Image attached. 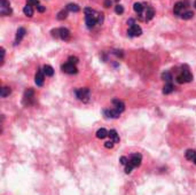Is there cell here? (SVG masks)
<instances>
[{
    "mask_svg": "<svg viewBox=\"0 0 196 195\" xmlns=\"http://www.w3.org/2000/svg\"><path fill=\"white\" fill-rule=\"evenodd\" d=\"M194 6H195V8H196V0H195V2H194Z\"/></svg>",
    "mask_w": 196,
    "mask_h": 195,
    "instance_id": "cell-38",
    "label": "cell"
},
{
    "mask_svg": "<svg viewBox=\"0 0 196 195\" xmlns=\"http://www.w3.org/2000/svg\"><path fill=\"white\" fill-rule=\"evenodd\" d=\"M145 20L146 21H150L153 17H154V15H155V12H154V9H153V7H150V6H146L145 5Z\"/></svg>",
    "mask_w": 196,
    "mask_h": 195,
    "instance_id": "cell-12",
    "label": "cell"
},
{
    "mask_svg": "<svg viewBox=\"0 0 196 195\" xmlns=\"http://www.w3.org/2000/svg\"><path fill=\"white\" fill-rule=\"evenodd\" d=\"M37 9H38V12H40V13L45 12V7L41 6V5H38V6H37Z\"/></svg>",
    "mask_w": 196,
    "mask_h": 195,
    "instance_id": "cell-35",
    "label": "cell"
},
{
    "mask_svg": "<svg viewBox=\"0 0 196 195\" xmlns=\"http://www.w3.org/2000/svg\"><path fill=\"white\" fill-rule=\"evenodd\" d=\"M103 114L107 118H118L119 115H121V113L117 111L115 108L114 109H106V110H103Z\"/></svg>",
    "mask_w": 196,
    "mask_h": 195,
    "instance_id": "cell-10",
    "label": "cell"
},
{
    "mask_svg": "<svg viewBox=\"0 0 196 195\" xmlns=\"http://www.w3.org/2000/svg\"><path fill=\"white\" fill-rule=\"evenodd\" d=\"M76 97L78 98L80 101H84V102H87L88 99H90V90L87 87H84V89H79V90H76Z\"/></svg>",
    "mask_w": 196,
    "mask_h": 195,
    "instance_id": "cell-4",
    "label": "cell"
},
{
    "mask_svg": "<svg viewBox=\"0 0 196 195\" xmlns=\"http://www.w3.org/2000/svg\"><path fill=\"white\" fill-rule=\"evenodd\" d=\"M194 163H195V164H196V159H195V161H194Z\"/></svg>",
    "mask_w": 196,
    "mask_h": 195,
    "instance_id": "cell-39",
    "label": "cell"
},
{
    "mask_svg": "<svg viewBox=\"0 0 196 195\" xmlns=\"http://www.w3.org/2000/svg\"><path fill=\"white\" fill-rule=\"evenodd\" d=\"M188 10V2H184V1H180V2H177L173 7V13L177 15V16H181L185 12Z\"/></svg>",
    "mask_w": 196,
    "mask_h": 195,
    "instance_id": "cell-3",
    "label": "cell"
},
{
    "mask_svg": "<svg viewBox=\"0 0 196 195\" xmlns=\"http://www.w3.org/2000/svg\"><path fill=\"white\" fill-rule=\"evenodd\" d=\"M0 14L2 16H7L12 14V8L9 5V1L7 0H0Z\"/></svg>",
    "mask_w": 196,
    "mask_h": 195,
    "instance_id": "cell-5",
    "label": "cell"
},
{
    "mask_svg": "<svg viewBox=\"0 0 196 195\" xmlns=\"http://www.w3.org/2000/svg\"><path fill=\"white\" fill-rule=\"evenodd\" d=\"M127 24H130V27H132V25H134V24H135V22H134V20L130 19V20L127 21Z\"/></svg>",
    "mask_w": 196,
    "mask_h": 195,
    "instance_id": "cell-37",
    "label": "cell"
},
{
    "mask_svg": "<svg viewBox=\"0 0 196 195\" xmlns=\"http://www.w3.org/2000/svg\"><path fill=\"white\" fill-rule=\"evenodd\" d=\"M59 32H60V38L63 39V40H68L70 38V31L65 28H60Z\"/></svg>",
    "mask_w": 196,
    "mask_h": 195,
    "instance_id": "cell-15",
    "label": "cell"
},
{
    "mask_svg": "<svg viewBox=\"0 0 196 195\" xmlns=\"http://www.w3.org/2000/svg\"><path fill=\"white\" fill-rule=\"evenodd\" d=\"M108 137H110V139L116 144V142H119V137H118V133H117V131L116 130H110L109 131V135Z\"/></svg>",
    "mask_w": 196,
    "mask_h": 195,
    "instance_id": "cell-18",
    "label": "cell"
},
{
    "mask_svg": "<svg viewBox=\"0 0 196 195\" xmlns=\"http://www.w3.org/2000/svg\"><path fill=\"white\" fill-rule=\"evenodd\" d=\"M162 79H163L165 83H172V79H173V77H172V75H171V72H169V71H165L162 73Z\"/></svg>",
    "mask_w": 196,
    "mask_h": 195,
    "instance_id": "cell-22",
    "label": "cell"
},
{
    "mask_svg": "<svg viewBox=\"0 0 196 195\" xmlns=\"http://www.w3.org/2000/svg\"><path fill=\"white\" fill-rule=\"evenodd\" d=\"M129 159L126 157V156H122L121 159H119V162H121V164H123V165H126L127 163H129Z\"/></svg>",
    "mask_w": 196,
    "mask_h": 195,
    "instance_id": "cell-31",
    "label": "cell"
},
{
    "mask_svg": "<svg viewBox=\"0 0 196 195\" xmlns=\"http://www.w3.org/2000/svg\"><path fill=\"white\" fill-rule=\"evenodd\" d=\"M84 12H85V21H86V25H87L88 29H92V28L98 23L100 13L95 12V10L92 9V8H85Z\"/></svg>",
    "mask_w": 196,
    "mask_h": 195,
    "instance_id": "cell-1",
    "label": "cell"
},
{
    "mask_svg": "<svg viewBox=\"0 0 196 195\" xmlns=\"http://www.w3.org/2000/svg\"><path fill=\"white\" fill-rule=\"evenodd\" d=\"M185 156H186V159L188 160V161H195L196 159V152L194 149H188L186 153H185Z\"/></svg>",
    "mask_w": 196,
    "mask_h": 195,
    "instance_id": "cell-16",
    "label": "cell"
},
{
    "mask_svg": "<svg viewBox=\"0 0 196 195\" xmlns=\"http://www.w3.org/2000/svg\"><path fill=\"white\" fill-rule=\"evenodd\" d=\"M109 135V132L106 130V129H100V130H98V132H97V138H99V139H104V138H107Z\"/></svg>",
    "mask_w": 196,
    "mask_h": 195,
    "instance_id": "cell-21",
    "label": "cell"
},
{
    "mask_svg": "<svg viewBox=\"0 0 196 195\" xmlns=\"http://www.w3.org/2000/svg\"><path fill=\"white\" fill-rule=\"evenodd\" d=\"M115 12H116L117 14H123V13H124V7H123L122 5H116Z\"/></svg>",
    "mask_w": 196,
    "mask_h": 195,
    "instance_id": "cell-29",
    "label": "cell"
},
{
    "mask_svg": "<svg viewBox=\"0 0 196 195\" xmlns=\"http://www.w3.org/2000/svg\"><path fill=\"white\" fill-rule=\"evenodd\" d=\"M111 6V0H104V7L109 8Z\"/></svg>",
    "mask_w": 196,
    "mask_h": 195,
    "instance_id": "cell-36",
    "label": "cell"
},
{
    "mask_svg": "<svg viewBox=\"0 0 196 195\" xmlns=\"http://www.w3.org/2000/svg\"><path fill=\"white\" fill-rule=\"evenodd\" d=\"M25 36V29L24 28H20L19 30H17V32H16V38H15V45H17V44H20L21 43V40L23 39V37Z\"/></svg>",
    "mask_w": 196,
    "mask_h": 195,
    "instance_id": "cell-14",
    "label": "cell"
},
{
    "mask_svg": "<svg viewBox=\"0 0 196 195\" xmlns=\"http://www.w3.org/2000/svg\"><path fill=\"white\" fill-rule=\"evenodd\" d=\"M33 101V91L31 89H29L28 91H25V93H24V99H23V103L24 104H27V106H29V104H31Z\"/></svg>",
    "mask_w": 196,
    "mask_h": 195,
    "instance_id": "cell-11",
    "label": "cell"
},
{
    "mask_svg": "<svg viewBox=\"0 0 196 195\" xmlns=\"http://www.w3.org/2000/svg\"><path fill=\"white\" fill-rule=\"evenodd\" d=\"M68 62L69 63H71V65H77L78 63V58H76V56H70L69 59H68Z\"/></svg>",
    "mask_w": 196,
    "mask_h": 195,
    "instance_id": "cell-30",
    "label": "cell"
},
{
    "mask_svg": "<svg viewBox=\"0 0 196 195\" xmlns=\"http://www.w3.org/2000/svg\"><path fill=\"white\" fill-rule=\"evenodd\" d=\"M193 16H194V13H193L192 10H189V9H188V10H187V12H185V13H184L180 17H181L182 20H191Z\"/></svg>",
    "mask_w": 196,
    "mask_h": 195,
    "instance_id": "cell-26",
    "label": "cell"
},
{
    "mask_svg": "<svg viewBox=\"0 0 196 195\" xmlns=\"http://www.w3.org/2000/svg\"><path fill=\"white\" fill-rule=\"evenodd\" d=\"M112 103H114V106H115V109H116L117 111H119L121 114L125 110V104H124L123 101H121V100H118V99H115V100H112Z\"/></svg>",
    "mask_w": 196,
    "mask_h": 195,
    "instance_id": "cell-13",
    "label": "cell"
},
{
    "mask_svg": "<svg viewBox=\"0 0 196 195\" xmlns=\"http://www.w3.org/2000/svg\"><path fill=\"white\" fill-rule=\"evenodd\" d=\"M42 71H44L45 76H48V77H52L54 75V70H53V68L51 65H45L42 68Z\"/></svg>",
    "mask_w": 196,
    "mask_h": 195,
    "instance_id": "cell-20",
    "label": "cell"
},
{
    "mask_svg": "<svg viewBox=\"0 0 196 195\" xmlns=\"http://www.w3.org/2000/svg\"><path fill=\"white\" fill-rule=\"evenodd\" d=\"M23 12H24V14H25L28 17H31L33 15V9L32 7H31V5H29V3L23 8Z\"/></svg>",
    "mask_w": 196,
    "mask_h": 195,
    "instance_id": "cell-24",
    "label": "cell"
},
{
    "mask_svg": "<svg viewBox=\"0 0 196 195\" xmlns=\"http://www.w3.org/2000/svg\"><path fill=\"white\" fill-rule=\"evenodd\" d=\"M61 68H62V70L64 71L65 73H70V75L77 73V68H76V65H71V63H69V62L64 63Z\"/></svg>",
    "mask_w": 196,
    "mask_h": 195,
    "instance_id": "cell-8",
    "label": "cell"
},
{
    "mask_svg": "<svg viewBox=\"0 0 196 195\" xmlns=\"http://www.w3.org/2000/svg\"><path fill=\"white\" fill-rule=\"evenodd\" d=\"M66 16H68V10H61L59 14H58V20H64L66 19Z\"/></svg>",
    "mask_w": 196,
    "mask_h": 195,
    "instance_id": "cell-27",
    "label": "cell"
},
{
    "mask_svg": "<svg viewBox=\"0 0 196 195\" xmlns=\"http://www.w3.org/2000/svg\"><path fill=\"white\" fill-rule=\"evenodd\" d=\"M28 3H29V5L38 6V5H39V0H28Z\"/></svg>",
    "mask_w": 196,
    "mask_h": 195,
    "instance_id": "cell-34",
    "label": "cell"
},
{
    "mask_svg": "<svg viewBox=\"0 0 196 195\" xmlns=\"http://www.w3.org/2000/svg\"><path fill=\"white\" fill-rule=\"evenodd\" d=\"M44 79H45V73L41 69H38L36 77H34V82L37 84V86H42L44 85Z\"/></svg>",
    "mask_w": 196,
    "mask_h": 195,
    "instance_id": "cell-7",
    "label": "cell"
},
{
    "mask_svg": "<svg viewBox=\"0 0 196 195\" xmlns=\"http://www.w3.org/2000/svg\"><path fill=\"white\" fill-rule=\"evenodd\" d=\"M114 145H115V142L112 141V140H110V141H107V142H104V147L106 148H112L114 147Z\"/></svg>",
    "mask_w": 196,
    "mask_h": 195,
    "instance_id": "cell-32",
    "label": "cell"
},
{
    "mask_svg": "<svg viewBox=\"0 0 196 195\" xmlns=\"http://www.w3.org/2000/svg\"><path fill=\"white\" fill-rule=\"evenodd\" d=\"M133 9H134V12L138 13L139 15H142L143 9H145V5H142V3H140V2H135V3L133 5Z\"/></svg>",
    "mask_w": 196,
    "mask_h": 195,
    "instance_id": "cell-17",
    "label": "cell"
},
{
    "mask_svg": "<svg viewBox=\"0 0 196 195\" xmlns=\"http://www.w3.org/2000/svg\"><path fill=\"white\" fill-rule=\"evenodd\" d=\"M177 82L179 84H184V83H189L193 80V75L189 71L188 65H182L180 70H178L177 77H175Z\"/></svg>",
    "mask_w": 196,
    "mask_h": 195,
    "instance_id": "cell-2",
    "label": "cell"
},
{
    "mask_svg": "<svg viewBox=\"0 0 196 195\" xmlns=\"http://www.w3.org/2000/svg\"><path fill=\"white\" fill-rule=\"evenodd\" d=\"M141 162H142V156H141V154L134 153V154H132L130 156V163L134 168L140 166V165H141Z\"/></svg>",
    "mask_w": 196,
    "mask_h": 195,
    "instance_id": "cell-6",
    "label": "cell"
},
{
    "mask_svg": "<svg viewBox=\"0 0 196 195\" xmlns=\"http://www.w3.org/2000/svg\"><path fill=\"white\" fill-rule=\"evenodd\" d=\"M142 33V30H141V28L138 25V24H134V25H132L130 27V29H129V32L127 34L130 36V37H139L140 34Z\"/></svg>",
    "mask_w": 196,
    "mask_h": 195,
    "instance_id": "cell-9",
    "label": "cell"
},
{
    "mask_svg": "<svg viewBox=\"0 0 196 195\" xmlns=\"http://www.w3.org/2000/svg\"><path fill=\"white\" fill-rule=\"evenodd\" d=\"M134 169V166L132 165L130 163V161H129V163L125 165V173H127V174H130L131 172H132V170Z\"/></svg>",
    "mask_w": 196,
    "mask_h": 195,
    "instance_id": "cell-28",
    "label": "cell"
},
{
    "mask_svg": "<svg viewBox=\"0 0 196 195\" xmlns=\"http://www.w3.org/2000/svg\"><path fill=\"white\" fill-rule=\"evenodd\" d=\"M173 90H174V86L172 85V83H166L163 87V93L164 94H170L171 92H173Z\"/></svg>",
    "mask_w": 196,
    "mask_h": 195,
    "instance_id": "cell-19",
    "label": "cell"
},
{
    "mask_svg": "<svg viewBox=\"0 0 196 195\" xmlns=\"http://www.w3.org/2000/svg\"><path fill=\"white\" fill-rule=\"evenodd\" d=\"M66 10L77 13V12H79V7H78V5H76V3H69V5L66 6Z\"/></svg>",
    "mask_w": 196,
    "mask_h": 195,
    "instance_id": "cell-25",
    "label": "cell"
},
{
    "mask_svg": "<svg viewBox=\"0 0 196 195\" xmlns=\"http://www.w3.org/2000/svg\"><path fill=\"white\" fill-rule=\"evenodd\" d=\"M52 36H53L54 38H60V32H59V29L52 30Z\"/></svg>",
    "mask_w": 196,
    "mask_h": 195,
    "instance_id": "cell-33",
    "label": "cell"
},
{
    "mask_svg": "<svg viewBox=\"0 0 196 195\" xmlns=\"http://www.w3.org/2000/svg\"><path fill=\"white\" fill-rule=\"evenodd\" d=\"M10 92H12V90H10L9 87H7V86H3V87L0 90V97H1V98L8 97V95L10 94Z\"/></svg>",
    "mask_w": 196,
    "mask_h": 195,
    "instance_id": "cell-23",
    "label": "cell"
}]
</instances>
